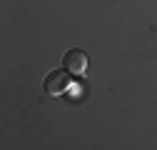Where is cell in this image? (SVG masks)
<instances>
[{
  "instance_id": "cell-1",
  "label": "cell",
  "mask_w": 157,
  "mask_h": 150,
  "mask_svg": "<svg viewBox=\"0 0 157 150\" xmlns=\"http://www.w3.org/2000/svg\"><path fill=\"white\" fill-rule=\"evenodd\" d=\"M70 75H72V73H67L65 68H63V70H52V73H48V78H45V93H48V95H52V98L67 93L70 85H72Z\"/></svg>"
},
{
  "instance_id": "cell-2",
  "label": "cell",
  "mask_w": 157,
  "mask_h": 150,
  "mask_svg": "<svg viewBox=\"0 0 157 150\" xmlns=\"http://www.w3.org/2000/svg\"><path fill=\"white\" fill-rule=\"evenodd\" d=\"M63 68H65L67 73H72V75H82L85 68H87V55H85V50H77V48L67 50L65 58H63Z\"/></svg>"
}]
</instances>
